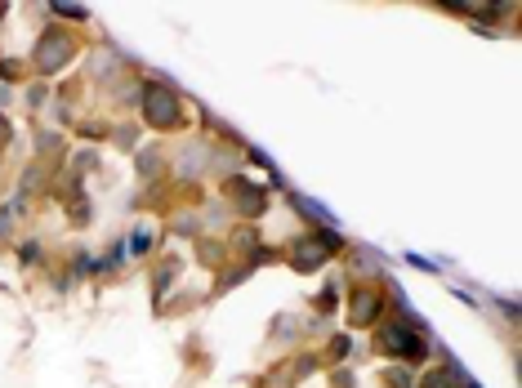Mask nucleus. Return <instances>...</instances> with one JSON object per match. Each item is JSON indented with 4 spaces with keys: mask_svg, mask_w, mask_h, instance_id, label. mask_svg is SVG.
<instances>
[{
    "mask_svg": "<svg viewBox=\"0 0 522 388\" xmlns=\"http://www.w3.org/2000/svg\"><path fill=\"white\" fill-rule=\"evenodd\" d=\"M143 107H148V121H157V126H170V121L179 116V103H174V94L165 90V85H152L148 99H143Z\"/></svg>",
    "mask_w": 522,
    "mask_h": 388,
    "instance_id": "obj_1",
    "label": "nucleus"
},
{
    "mask_svg": "<svg viewBox=\"0 0 522 388\" xmlns=\"http://www.w3.org/2000/svg\"><path fill=\"white\" fill-rule=\"evenodd\" d=\"M411 330L406 326H384V335H379V344H384L388 353H420V339H406Z\"/></svg>",
    "mask_w": 522,
    "mask_h": 388,
    "instance_id": "obj_2",
    "label": "nucleus"
},
{
    "mask_svg": "<svg viewBox=\"0 0 522 388\" xmlns=\"http://www.w3.org/2000/svg\"><path fill=\"white\" fill-rule=\"evenodd\" d=\"M425 388H446V380H442V375H429V380H425Z\"/></svg>",
    "mask_w": 522,
    "mask_h": 388,
    "instance_id": "obj_3",
    "label": "nucleus"
}]
</instances>
